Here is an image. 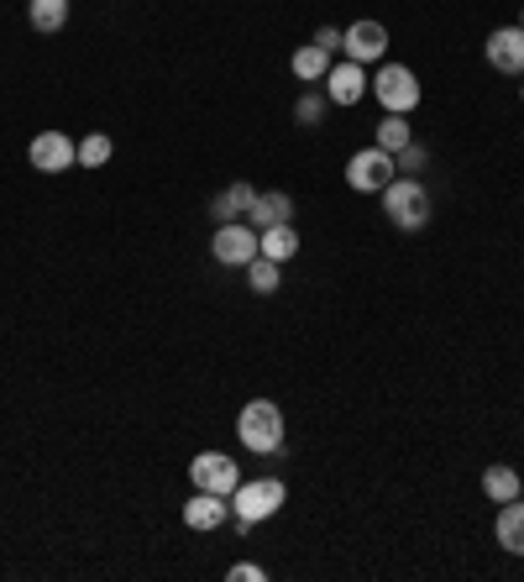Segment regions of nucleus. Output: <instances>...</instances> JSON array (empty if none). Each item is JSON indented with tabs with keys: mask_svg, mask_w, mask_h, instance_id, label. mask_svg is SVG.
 I'll return each instance as SVG.
<instances>
[{
	"mask_svg": "<svg viewBox=\"0 0 524 582\" xmlns=\"http://www.w3.org/2000/svg\"><path fill=\"white\" fill-rule=\"evenodd\" d=\"M520 472L514 467H503V461H493L488 472H482V493L493 499V504H509V499H520Z\"/></svg>",
	"mask_w": 524,
	"mask_h": 582,
	"instance_id": "f3484780",
	"label": "nucleus"
},
{
	"mask_svg": "<svg viewBox=\"0 0 524 582\" xmlns=\"http://www.w3.org/2000/svg\"><path fill=\"white\" fill-rule=\"evenodd\" d=\"M326 105H331V100L315 95V90H310V95H299V105H294V122H299V126H320V122H326Z\"/></svg>",
	"mask_w": 524,
	"mask_h": 582,
	"instance_id": "5701e85b",
	"label": "nucleus"
},
{
	"mask_svg": "<svg viewBox=\"0 0 524 582\" xmlns=\"http://www.w3.org/2000/svg\"><path fill=\"white\" fill-rule=\"evenodd\" d=\"M288 488L278 478H241L237 493H231V514L247 520V525H262V520H273V514L284 510Z\"/></svg>",
	"mask_w": 524,
	"mask_h": 582,
	"instance_id": "7ed1b4c3",
	"label": "nucleus"
},
{
	"mask_svg": "<svg viewBox=\"0 0 524 582\" xmlns=\"http://www.w3.org/2000/svg\"><path fill=\"white\" fill-rule=\"evenodd\" d=\"M394 179H399V163H394V152H383L378 142L352 152V163H346V184L357 194H383Z\"/></svg>",
	"mask_w": 524,
	"mask_h": 582,
	"instance_id": "20e7f679",
	"label": "nucleus"
},
{
	"mask_svg": "<svg viewBox=\"0 0 524 582\" xmlns=\"http://www.w3.org/2000/svg\"><path fill=\"white\" fill-rule=\"evenodd\" d=\"M315 43H320L326 53H341V48H346V32H341V26H320V32H315Z\"/></svg>",
	"mask_w": 524,
	"mask_h": 582,
	"instance_id": "393cba45",
	"label": "nucleus"
},
{
	"mask_svg": "<svg viewBox=\"0 0 524 582\" xmlns=\"http://www.w3.org/2000/svg\"><path fill=\"white\" fill-rule=\"evenodd\" d=\"M226 578H231V582H262V578H267V572H262L258 561H237V567H231Z\"/></svg>",
	"mask_w": 524,
	"mask_h": 582,
	"instance_id": "a878e982",
	"label": "nucleus"
},
{
	"mask_svg": "<svg viewBox=\"0 0 524 582\" xmlns=\"http://www.w3.org/2000/svg\"><path fill=\"white\" fill-rule=\"evenodd\" d=\"M288 220H294V194L288 190L258 194V205L247 210V226H258V231H267V226H288Z\"/></svg>",
	"mask_w": 524,
	"mask_h": 582,
	"instance_id": "ddd939ff",
	"label": "nucleus"
},
{
	"mask_svg": "<svg viewBox=\"0 0 524 582\" xmlns=\"http://www.w3.org/2000/svg\"><path fill=\"white\" fill-rule=\"evenodd\" d=\"M394 163H399V173H405V179H414V173L425 169V147H420V142L399 147V152H394Z\"/></svg>",
	"mask_w": 524,
	"mask_h": 582,
	"instance_id": "b1692460",
	"label": "nucleus"
},
{
	"mask_svg": "<svg viewBox=\"0 0 524 582\" xmlns=\"http://www.w3.org/2000/svg\"><path fill=\"white\" fill-rule=\"evenodd\" d=\"M488 64L499 73H524V26H499V32H488Z\"/></svg>",
	"mask_w": 524,
	"mask_h": 582,
	"instance_id": "1a4fd4ad",
	"label": "nucleus"
},
{
	"mask_svg": "<svg viewBox=\"0 0 524 582\" xmlns=\"http://www.w3.org/2000/svg\"><path fill=\"white\" fill-rule=\"evenodd\" d=\"M252 205H258V190H252V184H231V190H220L215 194V205H210V216H215V226H220V220H241L247 216V210H252Z\"/></svg>",
	"mask_w": 524,
	"mask_h": 582,
	"instance_id": "2eb2a0df",
	"label": "nucleus"
},
{
	"mask_svg": "<svg viewBox=\"0 0 524 582\" xmlns=\"http://www.w3.org/2000/svg\"><path fill=\"white\" fill-rule=\"evenodd\" d=\"M520 26H524V16H520Z\"/></svg>",
	"mask_w": 524,
	"mask_h": 582,
	"instance_id": "bb28decb",
	"label": "nucleus"
},
{
	"mask_svg": "<svg viewBox=\"0 0 524 582\" xmlns=\"http://www.w3.org/2000/svg\"><path fill=\"white\" fill-rule=\"evenodd\" d=\"M226 514H231V499L194 488V499L184 504V525H190V530H220V525H226Z\"/></svg>",
	"mask_w": 524,
	"mask_h": 582,
	"instance_id": "f8f14e48",
	"label": "nucleus"
},
{
	"mask_svg": "<svg viewBox=\"0 0 524 582\" xmlns=\"http://www.w3.org/2000/svg\"><path fill=\"white\" fill-rule=\"evenodd\" d=\"M26 163H32L37 173H64V169L79 163V142L64 137V132H37L32 147H26Z\"/></svg>",
	"mask_w": 524,
	"mask_h": 582,
	"instance_id": "6e6552de",
	"label": "nucleus"
},
{
	"mask_svg": "<svg viewBox=\"0 0 524 582\" xmlns=\"http://www.w3.org/2000/svg\"><path fill=\"white\" fill-rule=\"evenodd\" d=\"M383 210H388V220H394L399 231H425L430 216H435V210H430V190L420 179H405V173L383 190Z\"/></svg>",
	"mask_w": 524,
	"mask_h": 582,
	"instance_id": "f03ea898",
	"label": "nucleus"
},
{
	"mask_svg": "<svg viewBox=\"0 0 524 582\" xmlns=\"http://www.w3.org/2000/svg\"><path fill=\"white\" fill-rule=\"evenodd\" d=\"M499 546L509 551V557H524V499H509V504H499Z\"/></svg>",
	"mask_w": 524,
	"mask_h": 582,
	"instance_id": "4468645a",
	"label": "nucleus"
},
{
	"mask_svg": "<svg viewBox=\"0 0 524 582\" xmlns=\"http://www.w3.org/2000/svg\"><path fill=\"white\" fill-rule=\"evenodd\" d=\"M367 90L378 95L383 111H399V116H409V111L420 105V79H414V69H405V64H383Z\"/></svg>",
	"mask_w": 524,
	"mask_h": 582,
	"instance_id": "423d86ee",
	"label": "nucleus"
},
{
	"mask_svg": "<svg viewBox=\"0 0 524 582\" xmlns=\"http://www.w3.org/2000/svg\"><path fill=\"white\" fill-rule=\"evenodd\" d=\"M210 252H215V263L220 267H247L262 252V231L258 226H247V220H220V226H215Z\"/></svg>",
	"mask_w": 524,
	"mask_h": 582,
	"instance_id": "39448f33",
	"label": "nucleus"
},
{
	"mask_svg": "<svg viewBox=\"0 0 524 582\" xmlns=\"http://www.w3.org/2000/svg\"><path fill=\"white\" fill-rule=\"evenodd\" d=\"M237 436L252 457L278 452V446H284V410H278L273 399H247L237 414Z\"/></svg>",
	"mask_w": 524,
	"mask_h": 582,
	"instance_id": "f257e3e1",
	"label": "nucleus"
},
{
	"mask_svg": "<svg viewBox=\"0 0 524 582\" xmlns=\"http://www.w3.org/2000/svg\"><path fill=\"white\" fill-rule=\"evenodd\" d=\"M111 152H116V142H111L105 132L79 137V169H105V163H111Z\"/></svg>",
	"mask_w": 524,
	"mask_h": 582,
	"instance_id": "4be33fe9",
	"label": "nucleus"
},
{
	"mask_svg": "<svg viewBox=\"0 0 524 582\" xmlns=\"http://www.w3.org/2000/svg\"><path fill=\"white\" fill-rule=\"evenodd\" d=\"M190 483L205 488V493H220V499H231L241 483V467L226 452H200V457L190 461Z\"/></svg>",
	"mask_w": 524,
	"mask_h": 582,
	"instance_id": "0eeeda50",
	"label": "nucleus"
},
{
	"mask_svg": "<svg viewBox=\"0 0 524 582\" xmlns=\"http://www.w3.org/2000/svg\"><path fill=\"white\" fill-rule=\"evenodd\" d=\"M288 69H294V79L315 84V79H326V73H331V53L320 48V43H305V48L288 58Z\"/></svg>",
	"mask_w": 524,
	"mask_h": 582,
	"instance_id": "dca6fc26",
	"label": "nucleus"
},
{
	"mask_svg": "<svg viewBox=\"0 0 524 582\" xmlns=\"http://www.w3.org/2000/svg\"><path fill=\"white\" fill-rule=\"evenodd\" d=\"M520 100H524V90H520Z\"/></svg>",
	"mask_w": 524,
	"mask_h": 582,
	"instance_id": "cd10ccee",
	"label": "nucleus"
},
{
	"mask_svg": "<svg viewBox=\"0 0 524 582\" xmlns=\"http://www.w3.org/2000/svg\"><path fill=\"white\" fill-rule=\"evenodd\" d=\"M414 142V126H409V116H399V111H383L378 122V147L383 152H399V147Z\"/></svg>",
	"mask_w": 524,
	"mask_h": 582,
	"instance_id": "6ab92c4d",
	"label": "nucleus"
},
{
	"mask_svg": "<svg viewBox=\"0 0 524 582\" xmlns=\"http://www.w3.org/2000/svg\"><path fill=\"white\" fill-rule=\"evenodd\" d=\"M294 252H299V231H294V220H288V226H267V231H262V258L288 263Z\"/></svg>",
	"mask_w": 524,
	"mask_h": 582,
	"instance_id": "a211bd4d",
	"label": "nucleus"
},
{
	"mask_svg": "<svg viewBox=\"0 0 524 582\" xmlns=\"http://www.w3.org/2000/svg\"><path fill=\"white\" fill-rule=\"evenodd\" d=\"M32 26L37 32H64V22H69V0H32Z\"/></svg>",
	"mask_w": 524,
	"mask_h": 582,
	"instance_id": "412c9836",
	"label": "nucleus"
},
{
	"mask_svg": "<svg viewBox=\"0 0 524 582\" xmlns=\"http://www.w3.org/2000/svg\"><path fill=\"white\" fill-rule=\"evenodd\" d=\"M388 53V26L383 22H352L346 26V58L352 64H378Z\"/></svg>",
	"mask_w": 524,
	"mask_h": 582,
	"instance_id": "9b49d317",
	"label": "nucleus"
},
{
	"mask_svg": "<svg viewBox=\"0 0 524 582\" xmlns=\"http://www.w3.org/2000/svg\"><path fill=\"white\" fill-rule=\"evenodd\" d=\"M247 284H252V294H278V284H284V263H273V258H252L247 263Z\"/></svg>",
	"mask_w": 524,
	"mask_h": 582,
	"instance_id": "aec40b11",
	"label": "nucleus"
},
{
	"mask_svg": "<svg viewBox=\"0 0 524 582\" xmlns=\"http://www.w3.org/2000/svg\"><path fill=\"white\" fill-rule=\"evenodd\" d=\"M367 84H373V79L362 73V64H352V58H346V64H331V73H326V100H331V105H357V100L367 95Z\"/></svg>",
	"mask_w": 524,
	"mask_h": 582,
	"instance_id": "9d476101",
	"label": "nucleus"
}]
</instances>
